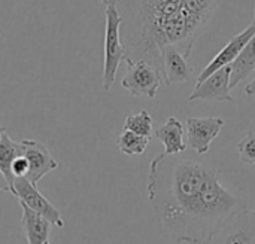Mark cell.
Wrapping results in <instances>:
<instances>
[{
  "instance_id": "1",
  "label": "cell",
  "mask_w": 255,
  "mask_h": 244,
  "mask_svg": "<svg viewBox=\"0 0 255 244\" xmlns=\"http://www.w3.org/2000/svg\"><path fill=\"white\" fill-rule=\"evenodd\" d=\"M178 155L163 152L151 161L148 200L164 234L202 244L245 206L223 185L220 168Z\"/></svg>"
},
{
  "instance_id": "2",
  "label": "cell",
  "mask_w": 255,
  "mask_h": 244,
  "mask_svg": "<svg viewBox=\"0 0 255 244\" xmlns=\"http://www.w3.org/2000/svg\"><path fill=\"white\" fill-rule=\"evenodd\" d=\"M220 1L118 0L126 60H143L161 70V51L167 45L176 46L190 58Z\"/></svg>"
},
{
  "instance_id": "3",
  "label": "cell",
  "mask_w": 255,
  "mask_h": 244,
  "mask_svg": "<svg viewBox=\"0 0 255 244\" xmlns=\"http://www.w3.org/2000/svg\"><path fill=\"white\" fill-rule=\"evenodd\" d=\"M105 63H103V91H111L121 61L126 60V48L121 40V15L115 3L105 6Z\"/></svg>"
},
{
  "instance_id": "4",
  "label": "cell",
  "mask_w": 255,
  "mask_h": 244,
  "mask_svg": "<svg viewBox=\"0 0 255 244\" xmlns=\"http://www.w3.org/2000/svg\"><path fill=\"white\" fill-rule=\"evenodd\" d=\"M202 244H255V210L241 209Z\"/></svg>"
},
{
  "instance_id": "5",
  "label": "cell",
  "mask_w": 255,
  "mask_h": 244,
  "mask_svg": "<svg viewBox=\"0 0 255 244\" xmlns=\"http://www.w3.org/2000/svg\"><path fill=\"white\" fill-rule=\"evenodd\" d=\"M127 72L121 81L124 89L133 97L155 98L160 86L163 85V72L154 64L143 60H126Z\"/></svg>"
},
{
  "instance_id": "6",
  "label": "cell",
  "mask_w": 255,
  "mask_h": 244,
  "mask_svg": "<svg viewBox=\"0 0 255 244\" xmlns=\"http://www.w3.org/2000/svg\"><path fill=\"white\" fill-rule=\"evenodd\" d=\"M37 185L31 183L27 177H16L12 185V195L18 198V201L24 203L27 207L34 210L36 213L42 215L45 219H48L54 227L63 228L64 221L61 218V213L58 209L46 198L43 197L39 189L36 188Z\"/></svg>"
},
{
  "instance_id": "7",
  "label": "cell",
  "mask_w": 255,
  "mask_h": 244,
  "mask_svg": "<svg viewBox=\"0 0 255 244\" xmlns=\"http://www.w3.org/2000/svg\"><path fill=\"white\" fill-rule=\"evenodd\" d=\"M224 119L218 116L188 118L187 119V145L199 155L209 152L211 143L218 137L224 127Z\"/></svg>"
},
{
  "instance_id": "8",
  "label": "cell",
  "mask_w": 255,
  "mask_h": 244,
  "mask_svg": "<svg viewBox=\"0 0 255 244\" xmlns=\"http://www.w3.org/2000/svg\"><path fill=\"white\" fill-rule=\"evenodd\" d=\"M230 64L221 67L203 82L197 83L196 88L188 95V101L203 100V101H218V103H233L232 88H230Z\"/></svg>"
},
{
  "instance_id": "9",
  "label": "cell",
  "mask_w": 255,
  "mask_h": 244,
  "mask_svg": "<svg viewBox=\"0 0 255 244\" xmlns=\"http://www.w3.org/2000/svg\"><path fill=\"white\" fill-rule=\"evenodd\" d=\"M21 145H22V155L28 163V173L25 177L31 183L37 185L43 176L60 167L58 161L51 155L46 145L37 140H22Z\"/></svg>"
},
{
  "instance_id": "10",
  "label": "cell",
  "mask_w": 255,
  "mask_h": 244,
  "mask_svg": "<svg viewBox=\"0 0 255 244\" xmlns=\"http://www.w3.org/2000/svg\"><path fill=\"white\" fill-rule=\"evenodd\" d=\"M255 34V21L253 24H250L244 31H241L239 34H236L235 37H232V40L214 57V60L202 70V73L197 76L196 85L203 82L208 76H211L212 73H215L217 70H220L224 66L232 64L236 57L241 54V51L244 49V46L247 45V42Z\"/></svg>"
},
{
  "instance_id": "11",
  "label": "cell",
  "mask_w": 255,
  "mask_h": 244,
  "mask_svg": "<svg viewBox=\"0 0 255 244\" xmlns=\"http://www.w3.org/2000/svg\"><path fill=\"white\" fill-rule=\"evenodd\" d=\"M161 70L166 83H184L193 76V67L188 58L173 45H167L161 51Z\"/></svg>"
},
{
  "instance_id": "12",
  "label": "cell",
  "mask_w": 255,
  "mask_h": 244,
  "mask_svg": "<svg viewBox=\"0 0 255 244\" xmlns=\"http://www.w3.org/2000/svg\"><path fill=\"white\" fill-rule=\"evenodd\" d=\"M22 210V230L25 233L27 242L28 244H45L49 239L51 234V227L52 224L45 219L42 215L36 213L34 210H31L30 207H27L24 203L18 201Z\"/></svg>"
},
{
  "instance_id": "13",
  "label": "cell",
  "mask_w": 255,
  "mask_h": 244,
  "mask_svg": "<svg viewBox=\"0 0 255 244\" xmlns=\"http://www.w3.org/2000/svg\"><path fill=\"white\" fill-rule=\"evenodd\" d=\"M154 136L163 143L164 152L170 155L182 154L187 149L184 142V127L175 116L166 119V122L154 131Z\"/></svg>"
},
{
  "instance_id": "14",
  "label": "cell",
  "mask_w": 255,
  "mask_h": 244,
  "mask_svg": "<svg viewBox=\"0 0 255 244\" xmlns=\"http://www.w3.org/2000/svg\"><path fill=\"white\" fill-rule=\"evenodd\" d=\"M230 88H236L241 82L248 79L255 70V34L247 42L241 54L230 64Z\"/></svg>"
},
{
  "instance_id": "15",
  "label": "cell",
  "mask_w": 255,
  "mask_h": 244,
  "mask_svg": "<svg viewBox=\"0 0 255 244\" xmlns=\"http://www.w3.org/2000/svg\"><path fill=\"white\" fill-rule=\"evenodd\" d=\"M22 155V145L21 142L12 140L7 133L4 131L0 136V170L6 176L9 185H10V192H12V185H13V176H12V163L15 158Z\"/></svg>"
},
{
  "instance_id": "16",
  "label": "cell",
  "mask_w": 255,
  "mask_h": 244,
  "mask_svg": "<svg viewBox=\"0 0 255 244\" xmlns=\"http://www.w3.org/2000/svg\"><path fill=\"white\" fill-rule=\"evenodd\" d=\"M149 142H151V137L124 130L121 136L117 139V146L124 155L134 157V155H142L146 151Z\"/></svg>"
},
{
  "instance_id": "17",
  "label": "cell",
  "mask_w": 255,
  "mask_h": 244,
  "mask_svg": "<svg viewBox=\"0 0 255 244\" xmlns=\"http://www.w3.org/2000/svg\"><path fill=\"white\" fill-rule=\"evenodd\" d=\"M124 130L152 137L154 128H152V116L148 113V110H140L136 115H128L124 121Z\"/></svg>"
},
{
  "instance_id": "18",
  "label": "cell",
  "mask_w": 255,
  "mask_h": 244,
  "mask_svg": "<svg viewBox=\"0 0 255 244\" xmlns=\"http://www.w3.org/2000/svg\"><path fill=\"white\" fill-rule=\"evenodd\" d=\"M238 152L241 163L255 165V131H248L238 143Z\"/></svg>"
},
{
  "instance_id": "19",
  "label": "cell",
  "mask_w": 255,
  "mask_h": 244,
  "mask_svg": "<svg viewBox=\"0 0 255 244\" xmlns=\"http://www.w3.org/2000/svg\"><path fill=\"white\" fill-rule=\"evenodd\" d=\"M12 176H13V180L16 177H25L27 173H28V163L25 160L24 155H19L18 158H15V161L12 163Z\"/></svg>"
},
{
  "instance_id": "20",
  "label": "cell",
  "mask_w": 255,
  "mask_h": 244,
  "mask_svg": "<svg viewBox=\"0 0 255 244\" xmlns=\"http://www.w3.org/2000/svg\"><path fill=\"white\" fill-rule=\"evenodd\" d=\"M0 192H10V185L1 170H0Z\"/></svg>"
},
{
  "instance_id": "21",
  "label": "cell",
  "mask_w": 255,
  "mask_h": 244,
  "mask_svg": "<svg viewBox=\"0 0 255 244\" xmlns=\"http://www.w3.org/2000/svg\"><path fill=\"white\" fill-rule=\"evenodd\" d=\"M245 92L250 95V97H253L255 100V79L253 82H250L248 85H247V88H245Z\"/></svg>"
},
{
  "instance_id": "22",
  "label": "cell",
  "mask_w": 255,
  "mask_h": 244,
  "mask_svg": "<svg viewBox=\"0 0 255 244\" xmlns=\"http://www.w3.org/2000/svg\"><path fill=\"white\" fill-rule=\"evenodd\" d=\"M4 131H6V130H4V128H3V127H1V125H0V136H1V134H3V133H4Z\"/></svg>"
},
{
  "instance_id": "23",
  "label": "cell",
  "mask_w": 255,
  "mask_h": 244,
  "mask_svg": "<svg viewBox=\"0 0 255 244\" xmlns=\"http://www.w3.org/2000/svg\"><path fill=\"white\" fill-rule=\"evenodd\" d=\"M45 244H49V242H46V243H45Z\"/></svg>"
},
{
  "instance_id": "24",
  "label": "cell",
  "mask_w": 255,
  "mask_h": 244,
  "mask_svg": "<svg viewBox=\"0 0 255 244\" xmlns=\"http://www.w3.org/2000/svg\"><path fill=\"white\" fill-rule=\"evenodd\" d=\"M254 13H255V9H254Z\"/></svg>"
}]
</instances>
